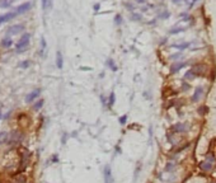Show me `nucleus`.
<instances>
[{
  "label": "nucleus",
  "instance_id": "nucleus-1",
  "mask_svg": "<svg viewBox=\"0 0 216 183\" xmlns=\"http://www.w3.org/2000/svg\"><path fill=\"white\" fill-rule=\"evenodd\" d=\"M29 40H31V34L24 33L21 40H19V42L17 43V46H15V51H17L18 53L24 52V51L28 49V46H29Z\"/></svg>",
  "mask_w": 216,
  "mask_h": 183
},
{
  "label": "nucleus",
  "instance_id": "nucleus-2",
  "mask_svg": "<svg viewBox=\"0 0 216 183\" xmlns=\"http://www.w3.org/2000/svg\"><path fill=\"white\" fill-rule=\"evenodd\" d=\"M29 156H31V154H29V151H28L27 149H22L21 150V164H19L17 174L24 172V169L27 168V165H28V162H29Z\"/></svg>",
  "mask_w": 216,
  "mask_h": 183
},
{
  "label": "nucleus",
  "instance_id": "nucleus-3",
  "mask_svg": "<svg viewBox=\"0 0 216 183\" xmlns=\"http://www.w3.org/2000/svg\"><path fill=\"white\" fill-rule=\"evenodd\" d=\"M23 140V135H22L19 131H13V132L9 135L8 141L6 144H10V145H15V144H19L21 141Z\"/></svg>",
  "mask_w": 216,
  "mask_h": 183
},
{
  "label": "nucleus",
  "instance_id": "nucleus-4",
  "mask_svg": "<svg viewBox=\"0 0 216 183\" xmlns=\"http://www.w3.org/2000/svg\"><path fill=\"white\" fill-rule=\"evenodd\" d=\"M187 130H188V125L182 123V122H178V123L173 125L172 128H170L172 134H184V132H187Z\"/></svg>",
  "mask_w": 216,
  "mask_h": 183
},
{
  "label": "nucleus",
  "instance_id": "nucleus-5",
  "mask_svg": "<svg viewBox=\"0 0 216 183\" xmlns=\"http://www.w3.org/2000/svg\"><path fill=\"white\" fill-rule=\"evenodd\" d=\"M191 70L196 76H204L206 74V71H207V66L204 65V64H197V65H195Z\"/></svg>",
  "mask_w": 216,
  "mask_h": 183
},
{
  "label": "nucleus",
  "instance_id": "nucleus-6",
  "mask_svg": "<svg viewBox=\"0 0 216 183\" xmlns=\"http://www.w3.org/2000/svg\"><path fill=\"white\" fill-rule=\"evenodd\" d=\"M23 31H24V25L23 24H14L8 29V37L19 34V33H22Z\"/></svg>",
  "mask_w": 216,
  "mask_h": 183
},
{
  "label": "nucleus",
  "instance_id": "nucleus-7",
  "mask_svg": "<svg viewBox=\"0 0 216 183\" xmlns=\"http://www.w3.org/2000/svg\"><path fill=\"white\" fill-rule=\"evenodd\" d=\"M41 92H42V90H41V89L38 88V89H34L33 92L28 93V94L25 95V103H32V102H34L38 97H40Z\"/></svg>",
  "mask_w": 216,
  "mask_h": 183
},
{
  "label": "nucleus",
  "instance_id": "nucleus-8",
  "mask_svg": "<svg viewBox=\"0 0 216 183\" xmlns=\"http://www.w3.org/2000/svg\"><path fill=\"white\" fill-rule=\"evenodd\" d=\"M103 178H104V183H113L112 171L109 165H104V168H103Z\"/></svg>",
  "mask_w": 216,
  "mask_h": 183
},
{
  "label": "nucleus",
  "instance_id": "nucleus-9",
  "mask_svg": "<svg viewBox=\"0 0 216 183\" xmlns=\"http://www.w3.org/2000/svg\"><path fill=\"white\" fill-rule=\"evenodd\" d=\"M187 65V62H184V61H174V62L172 64V66H170V73L172 74H176L178 73L180 69H183Z\"/></svg>",
  "mask_w": 216,
  "mask_h": 183
},
{
  "label": "nucleus",
  "instance_id": "nucleus-10",
  "mask_svg": "<svg viewBox=\"0 0 216 183\" xmlns=\"http://www.w3.org/2000/svg\"><path fill=\"white\" fill-rule=\"evenodd\" d=\"M29 9H31V3H23V4L17 6L14 12H15V14H17V15H19V14H23V13L28 12Z\"/></svg>",
  "mask_w": 216,
  "mask_h": 183
},
{
  "label": "nucleus",
  "instance_id": "nucleus-11",
  "mask_svg": "<svg viewBox=\"0 0 216 183\" xmlns=\"http://www.w3.org/2000/svg\"><path fill=\"white\" fill-rule=\"evenodd\" d=\"M14 17H17V14H15V12H9V13H5V14H3L1 17H0V24H4L6 22L12 21Z\"/></svg>",
  "mask_w": 216,
  "mask_h": 183
},
{
  "label": "nucleus",
  "instance_id": "nucleus-12",
  "mask_svg": "<svg viewBox=\"0 0 216 183\" xmlns=\"http://www.w3.org/2000/svg\"><path fill=\"white\" fill-rule=\"evenodd\" d=\"M202 94H204V88H202V86L196 88V90H195V93H193V95H192V102H195V103H196V102H200Z\"/></svg>",
  "mask_w": 216,
  "mask_h": 183
},
{
  "label": "nucleus",
  "instance_id": "nucleus-13",
  "mask_svg": "<svg viewBox=\"0 0 216 183\" xmlns=\"http://www.w3.org/2000/svg\"><path fill=\"white\" fill-rule=\"evenodd\" d=\"M10 183H27V177L24 174H22V173H19V174H15L13 177Z\"/></svg>",
  "mask_w": 216,
  "mask_h": 183
},
{
  "label": "nucleus",
  "instance_id": "nucleus-14",
  "mask_svg": "<svg viewBox=\"0 0 216 183\" xmlns=\"http://www.w3.org/2000/svg\"><path fill=\"white\" fill-rule=\"evenodd\" d=\"M12 45H13L12 37H5V38H3L1 42H0V46H1L3 49H9Z\"/></svg>",
  "mask_w": 216,
  "mask_h": 183
},
{
  "label": "nucleus",
  "instance_id": "nucleus-15",
  "mask_svg": "<svg viewBox=\"0 0 216 183\" xmlns=\"http://www.w3.org/2000/svg\"><path fill=\"white\" fill-rule=\"evenodd\" d=\"M200 168L202 169V171H211L212 169V163L208 162V160H205V162H201L200 163Z\"/></svg>",
  "mask_w": 216,
  "mask_h": 183
},
{
  "label": "nucleus",
  "instance_id": "nucleus-16",
  "mask_svg": "<svg viewBox=\"0 0 216 183\" xmlns=\"http://www.w3.org/2000/svg\"><path fill=\"white\" fill-rule=\"evenodd\" d=\"M56 66H57V69H62V66H64V59L60 51L56 52Z\"/></svg>",
  "mask_w": 216,
  "mask_h": 183
},
{
  "label": "nucleus",
  "instance_id": "nucleus-17",
  "mask_svg": "<svg viewBox=\"0 0 216 183\" xmlns=\"http://www.w3.org/2000/svg\"><path fill=\"white\" fill-rule=\"evenodd\" d=\"M172 47H174V49H177V50H179V51H183V50L188 49V47H189V43H188V42H180V43H174V45H172Z\"/></svg>",
  "mask_w": 216,
  "mask_h": 183
},
{
  "label": "nucleus",
  "instance_id": "nucleus-18",
  "mask_svg": "<svg viewBox=\"0 0 216 183\" xmlns=\"http://www.w3.org/2000/svg\"><path fill=\"white\" fill-rule=\"evenodd\" d=\"M43 103H45V101L43 99H38V101L34 103L33 106H32V108H33V111H40L41 108L43 107Z\"/></svg>",
  "mask_w": 216,
  "mask_h": 183
},
{
  "label": "nucleus",
  "instance_id": "nucleus-19",
  "mask_svg": "<svg viewBox=\"0 0 216 183\" xmlns=\"http://www.w3.org/2000/svg\"><path fill=\"white\" fill-rule=\"evenodd\" d=\"M51 6H52V1H51V0H42V9L45 12L50 10Z\"/></svg>",
  "mask_w": 216,
  "mask_h": 183
},
{
  "label": "nucleus",
  "instance_id": "nucleus-20",
  "mask_svg": "<svg viewBox=\"0 0 216 183\" xmlns=\"http://www.w3.org/2000/svg\"><path fill=\"white\" fill-rule=\"evenodd\" d=\"M8 137H9L8 132H5V131H0V145H1V144H6Z\"/></svg>",
  "mask_w": 216,
  "mask_h": 183
},
{
  "label": "nucleus",
  "instance_id": "nucleus-21",
  "mask_svg": "<svg viewBox=\"0 0 216 183\" xmlns=\"http://www.w3.org/2000/svg\"><path fill=\"white\" fill-rule=\"evenodd\" d=\"M184 31H186V27H173L169 31V34H177L179 32H184Z\"/></svg>",
  "mask_w": 216,
  "mask_h": 183
},
{
  "label": "nucleus",
  "instance_id": "nucleus-22",
  "mask_svg": "<svg viewBox=\"0 0 216 183\" xmlns=\"http://www.w3.org/2000/svg\"><path fill=\"white\" fill-rule=\"evenodd\" d=\"M195 78H196V75L193 74L192 70H188V71L184 74V79H186V80H193Z\"/></svg>",
  "mask_w": 216,
  "mask_h": 183
},
{
  "label": "nucleus",
  "instance_id": "nucleus-23",
  "mask_svg": "<svg viewBox=\"0 0 216 183\" xmlns=\"http://www.w3.org/2000/svg\"><path fill=\"white\" fill-rule=\"evenodd\" d=\"M198 114H206L208 112V107H206V106H201V107L197 110Z\"/></svg>",
  "mask_w": 216,
  "mask_h": 183
},
{
  "label": "nucleus",
  "instance_id": "nucleus-24",
  "mask_svg": "<svg viewBox=\"0 0 216 183\" xmlns=\"http://www.w3.org/2000/svg\"><path fill=\"white\" fill-rule=\"evenodd\" d=\"M107 65H108L109 67H111V69L113 70V71H117V66H116V64L113 62V60H111V59H109V60L107 61Z\"/></svg>",
  "mask_w": 216,
  "mask_h": 183
},
{
  "label": "nucleus",
  "instance_id": "nucleus-25",
  "mask_svg": "<svg viewBox=\"0 0 216 183\" xmlns=\"http://www.w3.org/2000/svg\"><path fill=\"white\" fill-rule=\"evenodd\" d=\"M67 139H69V134L67 132H62V136H61V144L62 145H65L67 143Z\"/></svg>",
  "mask_w": 216,
  "mask_h": 183
},
{
  "label": "nucleus",
  "instance_id": "nucleus-26",
  "mask_svg": "<svg viewBox=\"0 0 216 183\" xmlns=\"http://www.w3.org/2000/svg\"><path fill=\"white\" fill-rule=\"evenodd\" d=\"M115 99H116L115 93H111V95H109V101H108V106H109V107H112V106L115 104Z\"/></svg>",
  "mask_w": 216,
  "mask_h": 183
},
{
  "label": "nucleus",
  "instance_id": "nucleus-27",
  "mask_svg": "<svg viewBox=\"0 0 216 183\" xmlns=\"http://www.w3.org/2000/svg\"><path fill=\"white\" fill-rule=\"evenodd\" d=\"M31 65V62H29V60H24L23 62H21L19 64V67H22V69H27L28 66Z\"/></svg>",
  "mask_w": 216,
  "mask_h": 183
},
{
  "label": "nucleus",
  "instance_id": "nucleus-28",
  "mask_svg": "<svg viewBox=\"0 0 216 183\" xmlns=\"http://www.w3.org/2000/svg\"><path fill=\"white\" fill-rule=\"evenodd\" d=\"M189 88H191V85H189L187 82H183L182 83V92H188Z\"/></svg>",
  "mask_w": 216,
  "mask_h": 183
},
{
  "label": "nucleus",
  "instance_id": "nucleus-29",
  "mask_svg": "<svg viewBox=\"0 0 216 183\" xmlns=\"http://www.w3.org/2000/svg\"><path fill=\"white\" fill-rule=\"evenodd\" d=\"M10 0H3V1H0V6L1 8H6V6H9L10 5Z\"/></svg>",
  "mask_w": 216,
  "mask_h": 183
},
{
  "label": "nucleus",
  "instance_id": "nucleus-30",
  "mask_svg": "<svg viewBox=\"0 0 216 183\" xmlns=\"http://www.w3.org/2000/svg\"><path fill=\"white\" fill-rule=\"evenodd\" d=\"M173 168H174V163H173V162H169L168 164H167V167H165V171H167V172H170Z\"/></svg>",
  "mask_w": 216,
  "mask_h": 183
},
{
  "label": "nucleus",
  "instance_id": "nucleus-31",
  "mask_svg": "<svg viewBox=\"0 0 216 183\" xmlns=\"http://www.w3.org/2000/svg\"><path fill=\"white\" fill-rule=\"evenodd\" d=\"M115 23H116V24H121V23H122V17H121L120 14H117V15L115 17Z\"/></svg>",
  "mask_w": 216,
  "mask_h": 183
},
{
  "label": "nucleus",
  "instance_id": "nucleus-32",
  "mask_svg": "<svg viewBox=\"0 0 216 183\" xmlns=\"http://www.w3.org/2000/svg\"><path fill=\"white\" fill-rule=\"evenodd\" d=\"M131 19H135V21H141V15L137 14V13H134V14H131Z\"/></svg>",
  "mask_w": 216,
  "mask_h": 183
},
{
  "label": "nucleus",
  "instance_id": "nucleus-33",
  "mask_svg": "<svg viewBox=\"0 0 216 183\" xmlns=\"http://www.w3.org/2000/svg\"><path fill=\"white\" fill-rule=\"evenodd\" d=\"M126 121H127V114H125V116L120 117V123L121 125H125V123H126Z\"/></svg>",
  "mask_w": 216,
  "mask_h": 183
},
{
  "label": "nucleus",
  "instance_id": "nucleus-34",
  "mask_svg": "<svg viewBox=\"0 0 216 183\" xmlns=\"http://www.w3.org/2000/svg\"><path fill=\"white\" fill-rule=\"evenodd\" d=\"M180 56H182V53H176V55H172V56H170V59H172V60H177V59H179V57Z\"/></svg>",
  "mask_w": 216,
  "mask_h": 183
},
{
  "label": "nucleus",
  "instance_id": "nucleus-35",
  "mask_svg": "<svg viewBox=\"0 0 216 183\" xmlns=\"http://www.w3.org/2000/svg\"><path fill=\"white\" fill-rule=\"evenodd\" d=\"M172 1L174 3V4H184V3H186V0H172Z\"/></svg>",
  "mask_w": 216,
  "mask_h": 183
},
{
  "label": "nucleus",
  "instance_id": "nucleus-36",
  "mask_svg": "<svg viewBox=\"0 0 216 183\" xmlns=\"http://www.w3.org/2000/svg\"><path fill=\"white\" fill-rule=\"evenodd\" d=\"M51 162H55V163H57V162H59V156H57V155H53L52 158H51Z\"/></svg>",
  "mask_w": 216,
  "mask_h": 183
},
{
  "label": "nucleus",
  "instance_id": "nucleus-37",
  "mask_svg": "<svg viewBox=\"0 0 216 183\" xmlns=\"http://www.w3.org/2000/svg\"><path fill=\"white\" fill-rule=\"evenodd\" d=\"M145 1H146V0H136V3H139V4H144Z\"/></svg>",
  "mask_w": 216,
  "mask_h": 183
},
{
  "label": "nucleus",
  "instance_id": "nucleus-38",
  "mask_svg": "<svg viewBox=\"0 0 216 183\" xmlns=\"http://www.w3.org/2000/svg\"><path fill=\"white\" fill-rule=\"evenodd\" d=\"M94 9H95V10H98V9H99V4H95L94 5Z\"/></svg>",
  "mask_w": 216,
  "mask_h": 183
}]
</instances>
